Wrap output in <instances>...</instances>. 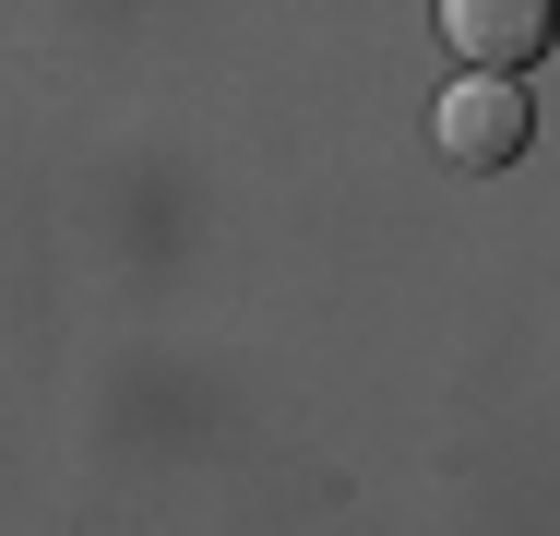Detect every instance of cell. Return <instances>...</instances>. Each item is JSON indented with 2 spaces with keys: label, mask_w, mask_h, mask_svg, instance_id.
Masks as SVG:
<instances>
[{
  "label": "cell",
  "mask_w": 560,
  "mask_h": 536,
  "mask_svg": "<svg viewBox=\"0 0 560 536\" xmlns=\"http://www.w3.org/2000/svg\"><path fill=\"white\" fill-rule=\"evenodd\" d=\"M430 143H442V167H465V179H501V167L537 143L525 72H465V84L430 107Z\"/></svg>",
  "instance_id": "1"
},
{
  "label": "cell",
  "mask_w": 560,
  "mask_h": 536,
  "mask_svg": "<svg viewBox=\"0 0 560 536\" xmlns=\"http://www.w3.org/2000/svg\"><path fill=\"white\" fill-rule=\"evenodd\" d=\"M560 36V0H442V48L465 72H525V60H549Z\"/></svg>",
  "instance_id": "2"
}]
</instances>
